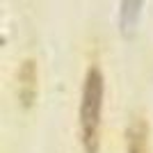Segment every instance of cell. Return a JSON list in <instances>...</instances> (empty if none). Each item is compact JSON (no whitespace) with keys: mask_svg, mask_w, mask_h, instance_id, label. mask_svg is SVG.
Here are the masks:
<instances>
[{"mask_svg":"<svg viewBox=\"0 0 153 153\" xmlns=\"http://www.w3.org/2000/svg\"><path fill=\"white\" fill-rule=\"evenodd\" d=\"M105 80L98 66H89L85 73L82 101H80V140L87 153H96L101 144V117Z\"/></svg>","mask_w":153,"mask_h":153,"instance_id":"obj_1","label":"cell"},{"mask_svg":"<svg viewBox=\"0 0 153 153\" xmlns=\"http://www.w3.org/2000/svg\"><path fill=\"white\" fill-rule=\"evenodd\" d=\"M149 149V123L135 117L126 130V153H146Z\"/></svg>","mask_w":153,"mask_h":153,"instance_id":"obj_3","label":"cell"},{"mask_svg":"<svg viewBox=\"0 0 153 153\" xmlns=\"http://www.w3.org/2000/svg\"><path fill=\"white\" fill-rule=\"evenodd\" d=\"M142 5L144 0H121L119 5V25H121L123 34H133L135 25L142 16Z\"/></svg>","mask_w":153,"mask_h":153,"instance_id":"obj_4","label":"cell"},{"mask_svg":"<svg viewBox=\"0 0 153 153\" xmlns=\"http://www.w3.org/2000/svg\"><path fill=\"white\" fill-rule=\"evenodd\" d=\"M19 98L25 108H30L37 98V64L32 59H25L19 69Z\"/></svg>","mask_w":153,"mask_h":153,"instance_id":"obj_2","label":"cell"}]
</instances>
